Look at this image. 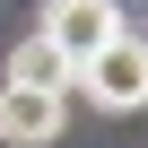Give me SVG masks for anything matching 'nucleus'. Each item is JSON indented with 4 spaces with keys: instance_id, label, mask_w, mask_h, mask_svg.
Returning <instances> with one entry per match:
<instances>
[{
    "instance_id": "f257e3e1",
    "label": "nucleus",
    "mask_w": 148,
    "mask_h": 148,
    "mask_svg": "<svg viewBox=\"0 0 148 148\" xmlns=\"http://www.w3.org/2000/svg\"><path fill=\"white\" fill-rule=\"evenodd\" d=\"M79 96H96L105 113H139V105H148V44H139V35L105 44V52L79 70Z\"/></svg>"
},
{
    "instance_id": "f03ea898",
    "label": "nucleus",
    "mask_w": 148,
    "mask_h": 148,
    "mask_svg": "<svg viewBox=\"0 0 148 148\" xmlns=\"http://www.w3.org/2000/svg\"><path fill=\"white\" fill-rule=\"evenodd\" d=\"M44 35L87 70V61H96L105 44H122L131 26H122V9H113V0H44Z\"/></svg>"
},
{
    "instance_id": "7ed1b4c3",
    "label": "nucleus",
    "mask_w": 148,
    "mask_h": 148,
    "mask_svg": "<svg viewBox=\"0 0 148 148\" xmlns=\"http://www.w3.org/2000/svg\"><path fill=\"white\" fill-rule=\"evenodd\" d=\"M9 87H35V96H61L70 105V96H79V61H70L52 35H35V44L9 52Z\"/></svg>"
},
{
    "instance_id": "20e7f679",
    "label": "nucleus",
    "mask_w": 148,
    "mask_h": 148,
    "mask_svg": "<svg viewBox=\"0 0 148 148\" xmlns=\"http://www.w3.org/2000/svg\"><path fill=\"white\" fill-rule=\"evenodd\" d=\"M0 139H9V148H44V139H61V96L0 87Z\"/></svg>"
}]
</instances>
